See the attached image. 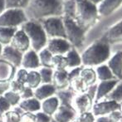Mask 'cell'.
<instances>
[{"instance_id": "25", "label": "cell", "mask_w": 122, "mask_h": 122, "mask_svg": "<svg viewBox=\"0 0 122 122\" xmlns=\"http://www.w3.org/2000/svg\"><path fill=\"white\" fill-rule=\"evenodd\" d=\"M79 77L89 87L95 85L97 81L96 71L92 67H88V66H84V67L81 68L80 74H79Z\"/></svg>"}, {"instance_id": "8", "label": "cell", "mask_w": 122, "mask_h": 122, "mask_svg": "<svg viewBox=\"0 0 122 122\" xmlns=\"http://www.w3.org/2000/svg\"><path fill=\"white\" fill-rule=\"evenodd\" d=\"M121 109V105L112 100L107 99L106 101H100L94 102L92 112L96 118L100 116H109L115 111H120Z\"/></svg>"}, {"instance_id": "32", "label": "cell", "mask_w": 122, "mask_h": 122, "mask_svg": "<svg viewBox=\"0 0 122 122\" xmlns=\"http://www.w3.org/2000/svg\"><path fill=\"white\" fill-rule=\"evenodd\" d=\"M76 16V0H66L63 2L62 17L75 19Z\"/></svg>"}, {"instance_id": "28", "label": "cell", "mask_w": 122, "mask_h": 122, "mask_svg": "<svg viewBox=\"0 0 122 122\" xmlns=\"http://www.w3.org/2000/svg\"><path fill=\"white\" fill-rule=\"evenodd\" d=\"M18 29V28L0 27V44L3 47L9 45L13 39V35Z\"/></svg>"}, {"instance_id": "35", "label": "cell", "mask_w": 122, "mask_h": 122, "mask_svg": "<svg viewBox=\"0 0 122 122\" xmlns=\"http://www.w3.org/2000/svg\"><path fill=\"white\" fill-rule=\"evenodd\" d=\"M31 0H4L5 8L24 10Z\"/></svg>"}, {"instance_id": "42", "label": "cell", "mask_w": 122, "mask_h": 122, "mask_svg": "<svg viewBox=\"0 0 122 122\" xmlns=\"http://www.w3.org/2000/svg\"><path fill=\"white\" fill-rule=\"evenodd\" d=\"M35 116H36L35 122H51V120H52L51 116H47V114H45V113H43L41 111L35 113Z\"/></svg>"}, {"instance_id": "34", "label": "cell", "mask_w": 122, "mask_h": 122, "mask_svg": "<svg viewBox=\"0 0 122 122\" xmlns=\"http://www.w3.org/2000/svg\"><path fill=\"white\" fill-rule=\"evenodd\" d=\"M51 64L53 70H67L64 55H53Z\"/></svg>"}, {"instance_id": "12", "label": "cell", "mask_w": 122, "mask_h": 122, "mask_svg": "<svg viewBox=\"0 0 122 122\" xmlns=\"http://www.w3.org/2000/svg\"><path fill=\"white\" fill-rule=\"evenodd\" d=\"M9 45L16 48L23 54L31 48V44L28 37L25 33L24 31L20 27L16 31L15 34L13 35V39H12Z\"/></svg>"}, {"instance_id": "41", "label": "cell", "mask_w": 122, "mask_h": 122, "mask_svg": "<svg viewBox=\"0 0 122 122\" xmlns=\"http://www.w3.org/2000/svg\"><path fill=\"white\" fill-rule=\"evenodd\" d=\"M25 87H26V86L24 84L20 83V82L15 81L14 79H13V80L10 81V89L9 90H11L12 92H16V93H18L19 95L23 92Z\"/></svg>"}, {"instance_id": "4", "label": "cell", "mask_w": 122, "mask_h": 122, "mask_svg": "<svg viewBox=\"0 0 122 122\" xmlns=\"http://www.w3.org/2000/svg\"><path fill=\"white\" fill-rule=\"evenodd\" d=\"M20 28L23 29L28 37L31 48L32 50L39 52L41 50L47 47L48 37L40 22L27 20Z\"/></svg>"}, {"instance_id": "6", "label": "cell", "mask_w": 122, "mask_h": 122, "mask_svg": "<svg viewBox=\"0 0 122 122\" xmlns=\"http://www.w3.org/2000/svg\"><path fill=\"white\" fill-rule=\"evenodd\" d=\"M27 20L24 10L6 8L0 14V27L19 28Z\"/></svg>"}, {"instance_id": "43", "label": "cell", "mask_w": 122, "mask_h": 122, "mask_svg": "<svg viewBox=\"0 0 122 122\" xmlns=\"http://www.w3.org/2000/svg\"><path fill=\"white\" fill-rule=\"evenodd\" d=\"M36 116L33 113L25 112L21 116V122H35Z\"/></svg>"}, {"instance_id": "1", "label": "cell", "mask_w": 122, "mask_h": 122, "mask_svg": "<svg viewBox=\"0 0 122 122\" xmlns=\"http://www.w3.org/2000/svg\"><path fill=\"white\" fill-rule=\"evenodd\" d=\"M61 0H31L24 9L28 20L40 22L51 17L62 16Z\"/></svg>"}, {"instance_id": "39", "label": "cell", "mask_w": 122, "mask_h": 122, "mask_svg": "<svg viewBox=\"0 0 122 122\" xmlns=\"http://www.w3.org/2000/svg\"><path fill=\"white\" fill-rule=\"evenodd\" d=\"M27 73H28L27 70H26L23 67H19L17 69L13 79H14L15 81H17L20 82V83L24 84L26 86V81H27Z\"/></svg>"}, {"instance_id": "18", "label": "cell", "mask_w": 122, "mask_h": 122, "mask_svg": "<svg viewBox=\"0 0 122 122\" xmlns=\"http://www.w3.org/2000/svg\"><path fill=\"white\" fill-rule=\"evenodd\" d=\"M52 84L57 91L68 88L70 86L68 70H54Z\"/></svg>"}, {"instance_id": "13", "label": "cell", "mask_w": 122, "mask_h": 122, "mask_svg": "<svg viewBox=\"0 0 122 122\" xmlns=\"http://www.w3.org/2000/svg\"><path fill=\"white\" fill-rule=\"evenodd\" d=\"M21 67L24 68L27 71L38 70L41 67L38 53L32 48H30L28 51L23 53L21 62Z\"/></svg>"}, {"instance_id": "33", "label": "cell", "mask_w": 122, "mask_h": 122, "mask_svg": "<svg viewBox=\"0 0 122 122\" xmlns=\"http://www.w3.org/2000/svg\"><path fill=\"white\" fill-rule=\"evenodd\" d=\"M38 71L41 76L42 84H52L53 72H54V70L52 68L41 66L38 69Z\"/></svg>"}, {"instance_id": "49", "label": "cell", "mask_w": 122, "mask_h": 122, "mask_svg": "<svg viewBox=\"0 0 122 122\" xmlns=\"http://www.w3.org/2000/svg\"><path fill=\"white\" fill-rule=\"evenodd\" d=\"M3 46H2L0 44V58H1V55H2V51H3Z\"/></svg>"}, {"instance_id": "38", "label": "cell", "mask_w": 122, "mask_h": 122, "mask_svg": "<svg viewBox=\"0 0 122 122\" xmlns=\"http://www.w3.org/2000/svg\"><path fill=\"white\" fill-rule=\"evenodd\" d=\"M96 117L92 114V111L84 112L78 114L77 116L71 122H95Z\"/></svg>"}, {"instance_id": "22", "label": "cell", "mask_w": 122, "mask_h": 122, "mask_svg": "<svg viewBox=\"0 0 122 122\" xmlns=\"http://www.w3.org/2000/svg\"><path fill=\"white\" fill-rule=\"evenodd\" d=\"M109 44L121 43L122 42V20L113 25L108 30L105 37Z\"/></svg>"}, {"instance_id": "24", "label": "cell", "mask_w": 122, "mask_h": 122, "mask_svg": "<svg viewBox=\"0 0 122 122\" xmlns=\"http://www.w3.org/2000/svg\"><path fill=\"white\" fill-rule=\"evenodd\" d=\"M66 61V66L67 70L73 69L76 67L82 66L81 62V53L77 49L72 47L69 51L66 52V54L64 55Z\"/></svg>"}, {"instance_id": "50", "label": "cell", "mask_w": 122, "mask_h": 122, "mask_svg": "<svg viewBox=\"0 0 122 122\" xmlns=\"http://www.w3.org/2000/svg\"><path fill=\"white\" fill-rule=\"evenodd\" d=\"M51 122H56V121H54V120H53V119H52V120H51Z\"/></svg>"}, {"instance_id": "30", "label": "cell", "mask_w": 122, "mask_h": 122, "mask_svg": "<svg viewBox=\"0 0 122 122\" xmlns=\"http://www.w3.org/2000/svg\"><path fill=\"white\" fill-rule=\"evenodd\" d=\"M23 114V111L16 106L5 113L1 120L3 122H21V116Z\"/></svg>"}, {"instance_id": "47", "label": "cell", "mask_w": 122, "mask_h": 122, "mask_svg": "<svg viewBox=\"0 0 122 122\" xmlns=\"http://www.w3.org/2000/svg\"><path fill=\"white\" fill-rule=\"evenodd\" d=\"M6 9L5 8V2L4 0H0V14Z\"/></svg>"}, {"instance_id": "15", "label": "cell", "mask_w": 122, "mask_h": 122, "mask_svg": "<svg viewBox=\"0 0 122 122\" xmlns=\"http://www.w3.org/2000/svg\"><path fill=\"white\" fill-rule=\"evenodd\" d=\"M120 81L117 79H113L110 81H100V83L97 86V91L94 98V102H98L102 101L106 97H107L112 90L115 88L116 84Z\"/></svg>"}, {"instance_id": "37", "label": "cell", "mask_w": 122, "mask_h": 122, "mask_svg": "<svg viewBox=\"0 0 122 122\" xmlns=\"http://www.w3.org/2000/svg\"><path fill=\"white\" fill-rule=\"evenodd\" d=\"M107 97L109 100H112V101H115L121 104L122 102V81H120L116 84V86L112 90V92Z\"/></svg>"}, {"instance_id": "16", "label": "cell", "mask_w": 122, "mask_h": 122, "mask_svg": "<svg viewBox=\"0 0 122 122\" xmlns=\"http://www.w3.org/2000/svg\"><path fill=\"white\" fill-rule=\"evenodd\" d=\"M122 5V0H102L97 5L99 16L108 17Z\"/></svg>"}, {"instance_id": "52", "label": "cell", "mask_w": 122, "mask_h": 122, "mask_svg": "<svg viewBox=\"0 0 122 122\" xmlns=\"http://www.w3.org/2000/svg\"><path fill=\"white\" fill-rule=\"evenodd\" d=\"M0 122H3V121H2V120H0Z\"/></svg>"}, {"instance_id": "27", "label": "cell", "mask_w": 122, "mask_h": 122, "mask_svg": "<svg viewBox=\"0 0 122 122\" xmlns=\"http://www.w3.org/2000/svg\"><path fill=\"white\" fill-rule=\"evenodd\" d=\"M95 71L96 74H97V80H99L100 81H110L116 79L113 73L111 72V71L110 70V68L108 67V66L106 63L97 66Z\"/></svg>"}, {"instance_id": "46", "label": "cell", "mask_w": 122, "mask_h": 122, "mask_svg": "<svg viewBox=\"0 0 122 122\" xmlns=\"http://www.w3.org/2000/svg\"><path fill=\"white\" fill-rule=\"evenodd\" d=\"M95 122H116L110 116H100V117L96 118Z\"/></svg>"}, {"instance_id": "3", "label": "cell", "mask_w": 122, "mask_h": 122, "mask_svg": "<svg viewBox=\"0 0 122 122\" xmlns=\"http://www.w3.org/2000/svg\"><path fill=\"white\" fill-rule=\"evenodd\" d=\"M97 6L88 0H76L75 21L88 32L99 18Z\"/></svg>"}, {"instance_id": "19", "label": "cell", "mask_w": 122, "mask_h": 122, "mask_svg": "<svg viewBox=\"0 0 122 122\" xmlns=\"http://www.w3.org/2000/svg\"><path fill=\"white\" fill-rule=\"evenodd\" d=\"M57 92L53 84H41L38 87L33 90L34 97L38 101H42L47 98L55 96Z\"/></svg>"}, {"instance_id": "36", "label": "cell", "mask_w": 122, "mask_h": 122, "mask_svg": "<svg viewBox=\"0 0 122 122\" xmlns=\"http://www.w3.org/2000/svg\"><path fill=\"white\" fill-rule=\"evenodd\" d=\"M3 97L5 99L9 102V104L11 105V106L13 108L18 106V105L19 104V102L21 101V97L18 93H16L14 92H12L11 90H8V92H6L3 94Z\"/></svg>"}, {"instance_id": "11", "label": "cell", "mask_w": 122, "mask_h": 122, "mask_svg": "<svg viewBox=\"0 0 122 122\" xmlns=\"http://www.w3.org/2000/svg\"><path fill=\"white\" fill-rule=\"evenodd\" d=\"M23 53L18 51L11 45L4 46L2 51L1 58L13 65L15 68L21 67V62L23 59Z\"/></svg>"}, {"instance_id": "5", "label": "cell", "mask_w": 122, "mask_h": 122, "mask_svg": "<svg viewBox=\"0 0 122 122\" xmlns=\"http://www.w3.org/2000/svg\"><path fill=\"white\" fill-rule=\"evenodd\" d=\"M62 18L65 31H66V40L71 43L74 48L77 49L78 51L82 49L85 45L87 31L81 27L75 20L66 17H62Z\"/></svg>"}, {"instance_id": "10", "label": "cell", "mask_w": 122, "mask_h": 122, "mask_svg": "<svg viewBox=\"0 0 122 122\" xmlns=\"http://www.w3.org/2000/svg\"><path fill=\"white\" fill-rule=\"evenodd\" d=\"M46 47L52 55H65L73 47L66 38H49Z\"/></svg>"}, {"instance_id": "26", "label": "cell", "mask_w": 122, "mask_h": 122, "mask_svg": "<svg viewBox=\"0 0 122 122\" xmlns=\"http://www.w3.org/2000/svg\"><path fill=\"white\" fill-rule=\"evenodd\" d=\"M56 96L59 99L60 105L72 106V101L74 97L76 96V93L70 87H68L64 90L57 91Z\"/></svg>"}, {"instance_id": "7", "label": "cell", "mask_w": 122, "mask_h": 122, "mask_svg": "<svg viewBox=\"0 0 122 122\" xmlns=\"http://www.w3.org/2000/svg\"><path fill=\"white\" fill-rule=\"evenodd\" d=\"M40 23L43 27L48 39L66 38V31L62 16L45 18L40 21Z\"/></svg>"}, {"instance_id": "14", "label": "cell", "mask_w": 122, "mask_h": 122, "mask_svg": "<svg viewBox=\"0 0 122 122\" xmlns=\"http://www.w3.org/2000/svg\"><path fill=\"white\" fill-rule=\"evenodd\" d=\"M77 116L76 111L72 106L60 105L59 108L52 116L56 122H71Z\"/></svg>"}, {"instance_id": "9", "label": "cell", "mask_w": 122, "mask_h": 122, "mask_svg": "<svg viewBox=\"0 0 122 122\" xmlns=\"http://www.w3.org/2000/svg\"><path fill=\"white\" fill-rule=\"evenodd\" d=\"M94 101L88 94L81 93L76 94L72 101V107L76 111L77 115L81 113L92 111Z\"/></svg>"}, {"instance_id": "29", "label": "cell", "mask_w": 122, "mask_h": 122, "mask_svg": "<svg viewBox=\"0 0 122 122\" xmlns=\"http://www.w3.org/2000/svg\"><path fill=\"white\" fill-rule=\"evenodd\" d=\"M41 84H42V81H41V76L38 70L28 71L27 81H26V86L30 87L32 90H35Z\"/></svg>"}, {"instance_id": "23", "label": "cell", "mask_w": 122, "mask_h": 122, "mask_svg": "<svg viewBox=\"0 0 122 122\" xmlns=\"http://www.w3.org/2000/svg\"><path fill=\"white\" fill-rule=\"evenodd\" d=\"M17 107L19 108L23 113L29 112L35 114L41 111V101L35 97L21 100Z\"/></svg>"}, {"instance_id": "21", "label": "cell", "mask_w": 122, "mask_h": 122, "mask_svg": "<svg viewBox=\"0 0 122 122\" xmlns=\"http://www.w3.org/2000/svg\"><path fill=\"white\" fill-rule=\"evenodd\" d=\"M60 106V101L56 95L41 101V111L52 117Z\"/></svg>"}, {"instance_id": "20", "label": "cell", "mask_w": 122, "mask_h": 122, "mask_svg": "<svg viewBox=\"0 0 122 122\" xmlns=\"http://www.w3.org/2000/svg\"><path fill=\"white\" fill-rule=\"evenodd\" d=\"M17 68L0 58V82H10L13 79Z\"/></svg>"}, {"instance_id": "31", "label": "cell", "mask_w": 122, "mask_h": 122, "mask_svg": "<svg viewBox=\"0 0 122 122\" xmlns=\"http://www.w3.org/2000/svg\"><path fill=\"white\" fill-rule=\"evenodd\" d=\"M38 53L39 61H40L41 66L42 67H48L52 68V64H51V60H52L53 55L49 51L47 47L41 50Z\"/></svg>"}, {"instance_id": "51", "label": "cell", "mask_w": 122, "mask_h": 122, "mask_svg": "<svg viewBox=\"0 0 122 122\" xmlns=\"http://www.w3.org/2000/svg\"><path fill=\"white\" fill-rule=\"evenodd\" d=\"M61 1H63V2H64V1H66V0H61Z\"/></svg>"}, {"instance_id": "45", "label": "cell", "mask_w": 122, "mask_h": 122, "mask_svg": "<svg viewBox=\"0 0 122 122\" xmlns=\"http://www.w3.org/2000/svg\"><path fill=\"white\" fill-rule=\"evenodd\" d=\"M10 89V82H0V96H3Z\"/></svg>"}, {"instance_id": "17", "label": "cell", "mask_w": 122, "mask_h": 122, "mask_svg": "<svg viewBox=\"0 0 122 122\" xmlns=\"http://www.w3.org/2000/svg\"><path fill=\"white\" fill-rule=\"evenodd\" d=\"M106 65L111 72L113 73L115 78L119 81L122 80V51H117L112 56L109 58Z\"/></svg>"}, {"instance_id": "48", "label": "cell", "mask_w": 122, "mask_h": 122, "mask_svg": "<svg viewBox=\"0 0 122 122\" xmlns=\"http://www.w3.org/2000/svg\"><path fill=\"white\" fill-rule=\"evenodd\" d=\"M89 2H91V3H93V4H95V5H97L99 4L100 3H101V1H102V0H88Z\"/></svg>"}, {"instance_id": "2", "label": "cell", "mask_w": 122, "mask_h": 122, "mask_svg": "<svg viewBox=\"0 0 122 122\" xmlns=\"http://www.w3.org/2000/svg\"><path fill=\"white\" fill-rule=\"evenodd\" d=\"M111 56V47L105 38L93 42L81 53L82 65L88 67L105 64Z\"/></svg>"}, {"instance_id": "44", "label": "cell", "mask_w": 122, "mask_h": 122, "mask_svg": "<svg viewBox=\"0 0 122 122\" xmlns=\"http://www.w3.org/2000/svg\"><path fill=\"white\" fill-rule=\"evenodd\" d=\"M20 97H21L22 100H25V99H29V98L34 97V93H33V90L31 89L30 87L26 86L25 89L23 90V92L20 94Z\"/></svg>"}, {"instance_id": "40", "label": "cell", "mask_w": 122, "mask_h": 122, "mask_svg": "<svg viewBox=\"0 0 122 122\" xmlns=\"http://www.w3.org/2000/svg\"><path fill=\"white\" fill-rule=\"evenodd\" d=\"M13 109L11 105L4 98L3 96H0V120L2 119L3 116L8 111Z\"/></svg>"}]
</instances>
